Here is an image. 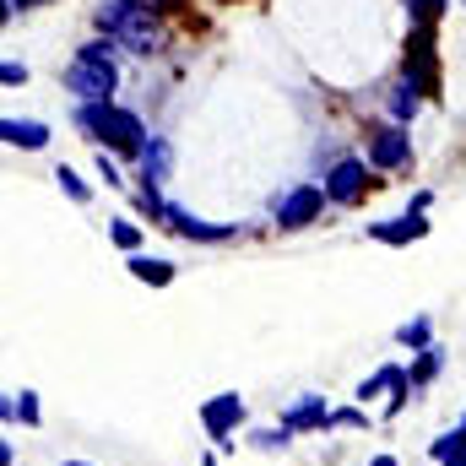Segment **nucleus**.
Instances as JSON below:
<instances>
[{
	"mask_svg": "<svg viewBox=\"0 0 466 466\" xmlns=\"http://www.w3.org/2000/svg\"><path fill=\"white\" fill-rule=\"evenodd\" d=\"M93 22H98V38H109L119 55H157L168 44L163 11L147 0H98Z\"/></svg>",
	"mask_w": 466,
	"mask_h": 466,
	"instance_id": "1",
	"label": "nucleus"
},
{
	"mask_svg": "<svg viewBox=\"0 0 466 466\" xmlns=\"http://www.w3.org/2000/svg\"><path fill=\"white\" fill-rule=\"evenodd\" d=\"M71 125H76L93 147H104V152H115V157H136V152L152 141L147 119L136 115V109H125V104H76V109H71Z\"/></svg>",
	"mask_w": 466,
	"mask_h": 466,
	"instance_id": "2",
	"label": "nucleus"
},
{
	"mask_svg": "<svg viewBox=\"0 0 466 466\" xmlns=\"http://www.w3.org/2000/svg\"><path fill=\"white\" fill-rule=\"evenodd\" d=\"M66 93L76 104H115L119 93V49L109 38H87L66 66Z\"/></svg>",
	"mask_w": 466,
	"mask_h": 466,
	"instance_id": "3",
	"label": "nucleus"
},
{
	"mask_svg": "<svg viewBox=\"0 0 466 466\" xmlns=\"http://www.w3.org/2000/svg\"><path fill=\"white\" fill-rule=\"evenodd\" d=\"M326 207H331V201H326L320 179H299V185H288V190L271 201V223L282 233H299V228H309V223H320Z\"/></svg>",
	"mask_w": 466,
	"mask_h": 466,
	"instance_id": "4",
	"label": "nucleus"
},
{
	"mask_svg": "<svg viewBox=\"0 0 466 466\" xmlns=\"http://www.w3.org/2000/svg\"><path fill=\"white\" fill-rule=\"evenodd\" d=\"M320 190H326V201L331 207H358L363 196H369V157H331L326 163V179H320Z\"/></svg>",
	"mask_w": 466,
	"mask_h": 466,
	"instance_id": "5",
	"label": "nucleus"
},
{
	"mask_svg": "<svg viewBox=\"0 0 466 466\" xmlns=\"http://www.w3.org/2000/svg\"><path fill=\"white\" fill-rule=\"evenodd\" d=\"M238 423H244V396L238 390H223L201 407V429H207V440H218V451H233Z\"/></svg>",
	"mask_w": 466,
	"mask_h": 466,
	"instance_id": "6",
	"label": "nucleus"
},
{
	"mask_svg": "<svg viewBox=\"0 0 466 466\" xmlns=\"http://www.w3.org/2000/svg\"><path fill=\"white\" fill-rule=\"evenodd\" d=\"M407 163H412V136H407V125H380V130H369V168L396 174V168H407Z\"/></svg>",
	"mask_w": 466,
	"mask_h": 466,
	"instance_id": "7",
	"label": "nucleus"
},
{
	"mask_svg": "<svg viewBox=\"0 0 466 466\" xmlns=\"http://www.w3.org/2000/svg\"><path fill=\"white\" fill-rule=\"evenodd\" d=\"M130 163H136L141 190H163V185H168V174H174V141H168V136H152Z\"/></svg>",
	"mask_w": 466,
	"mask_h": 466,
	"instance_id": "8",
	"label": "nucleus"
},
{
	"mask_svg": "<svg viewBox=\"0 0 466 466\" xmlns=\"http://www.w3.org/2000/svg\"><path fill=\"white\" fill-rule=\"evenodd\" d=\"M331 401L326 396H315V390H304V396H293L288 407H282V429L288 434H315V429H331Z\"/></svg>",
	"mask_w": 466,
	"mask_h": 466,
	"instance_id": "9",
	"label": "nucleus"
},
{
	"mask_svg": "<svg viewBox=\"0 0 466 466\" xmlns=\"http://www.w3.org/2000/svg\"><path fill=\"white\" fill-rule=\"evenodd\" d=\"M163 228H174L179 238H196V244H223V238L238 233L233 223H207V218H196V212H185V207H168Z\"/></svg>",
	"mask_w": 466,
	"mask_h": 466,
	"instance_id": "10",
	"label": "nucleus"
},
{
	"mask_svg": "<svg viewBox=\"0 0 466 466\" xmlns=\"http://www.w3.org/2000/svg\"><path fill=\"white\" fill-rule=\"evenodd\" d=\"M423 98H429V93H423L412 76H396L390 93H385V115H390V125H412L418 109H423Z\"/></svg>",
	"mask_w": 466,
	"mask_h": 466,
	"instance_id": "11",
	"label": "nucleus"
},
{
	"mask_svg": "<svg viewBox=\"0 0 466 466\" xmlns=\"http://www.w3.org/2000/svg\"><path fill=\"white\" fill-rule=\"evenodd\" d=\"M0 136H5V147H27V152L49 147V125H44V119H16V115H5V119H0Z\"/></svg>",
	"mask_w": 466,
	"mask_h": 466,
	"instance_id": "12",
	"label": "nucleus"
},
{
	"mask_svg": "<svg viewBox=\"0 0 466 466\" xmlns=\"http://www.w3.org/2000/svg\"><path fill=\"white\" fill-rule=\"evenodd\" d=\"M429 223L423 218H385V223H369V238H380V244H412V238H423Z\"/></svg>",
	"mask_w": 466,
	"mask_h": 466,
	"instance_id": "13",
	"label": "nucleus"
},
{
	"mask_svg": "<svg viewBox=\"0 0 466 466\" xmlns=\"http://www.w3.org/2000/svg\"><path fill=\"white\" fill-rule=\"evenodd\" d=\"M125 266H130L136 282H152V288H168L174 282V260H163V255H130Z\"/></svg>",
	"mask_w": 466,
	"mask_h": 466,
	"instance_id": "14",
	"label": "nucleus"
},
{
	"mask_svg": "<svg viewBox=\"0 0 466 466\" xmlns=\"http://www.w3.org/2000/svg\"><path fill=\"white\" fill-rule=\"evenodd\" d=\"M445 369V348L434 342V348H423V352H412V363H407V380H412V390H423L434 374Z\"/></svg>",
	"mask_w": 466,
	"mask_h": 466,
	"instance_id": "15",
	"label": "nucleus"
},
{
	"mask_svg": "<svg viewBox=\"0 0 466 466\" xmlns=\"http://www.w3.org/2000/svg\"><path fill=\"white\" fill-rule=\"evenodd\" d=\"M5 423L38 429V396H33V390H16V396H5Z\"/></svg>",
	"mask_w": 466,
	"mask_h": 466,
	"instance_id": "16",
	"label": "nucleus"
},
{
	"mask_svg": "<svg viewBox=\"0 0 466 466\" xmlns=\"http://www.w3.org/2000/svg\"><path fill=\"white\" fill-rule=\"evenodd\" d=\"M396 342H401V348H412V352L434 348V326H429V315H418V320H407V326H396Z\"/></svg>",
	"mask_w": 466,
	"mask_h": 466,
	"instance_id": "17",
	"label": "nucleus"
},
{
	"mask_svg": "<svg viewBox=\"0 0 466 466\" xmlns=\"http://www.w3.org/2000/svg\"><path fill=\"white\" fill-rule=\"evenodd\" d=\"M55 185H60V190H66V196H71L76 207H87V201H93V190H87V179H82V174H76L71 163H60V168H55Z\"/></svg>",
	"mask_w": 466,
	"mask_h": 466,
	"instance_id": "18",
	"label": "nucleus"
},
{
	"mask_svg": "<svg viewBox=\"0 0 466 466\" xmlns=\"http://www.w3.org/2000/svg\"><path fill=\"white\" fill-rule=\"evenodd\" d=\"M109 244L125 249V255H141V228H136L130 218H115V223H109Z\"/></svg>",
	"mask_w": 466,
	"mask_h": 466,
	"instance_id": "19",
	"label": "nucleus"
},
{
	"mask_svg": "<svg viewBox=\"0 0 466 466\" xmlns=\"http://www.w3.org/2000/svg\"><path fill=\"white\" fill-rule=\"evenodd\" d=\"M249 445H255V451H266V456H277V451H288V445H293V434L277 423V429H255V434H249Z\"/></svg>",
	"mask_w": 466,
	"mask_h": 466,
	"instance_id": "20",
	"label": "nucleus"
},
{
	"mask_svg": "<svg viewBox=\"0 0 466 466\" xmlns=\"http://www.w3.org/2000/svg\"><path fill=\"white\" fill-rule=\"evenodd\" d=\"M407 5V16H412V27H429L440 11H445V0H401Z\"/></svg>",
	"mask_w": 466,
	"mask_h": 466,
	"instance_id": "21",
	"label": "nucleus"
},
{
	"mask_svg": "<svg viewBox=\"0 0 466 466\" xmlns=\"http://www.w3.org/2000/svg\"><path fill=\"white\" fill-rule=\"evenodd\" d=\"M331 429H369V412L363 407H337L331 412Z\"/></svg>",
	"mask_w": 466,
	"mask_h": 466,
	"instance_id": "22",
	"label": "nucleus"
},
{
	"mask_svg": "<svg viewBox=\"0 0 466 466\" xmlns=\"http://www.w3.org/2000/svg\"><path fill=\"white\" fill-rule=\"evenodd\" d=\"M98 174H104V179H109L115 190H125V168H119L115 152H104V147H98Z\"/></svg>",
	"mask_w": 466,
	"mask_h": 466,
	"instance_id": "23",
	"label": "nucleus"
},
{
	"mask_svg": "<svg viewBox=\"0 0 466 466\" xmlns=\"http://www.w3.org/2000/svg\"><path fill=\"white\" fill-rule=\"evenodd\" d=\"M0 82H5V87H22V82H27V66H22V60H5V66H0Z\"/></svg>",
	"mask_w": 466,
	"mask_h": 466,
	"instance_id": "24",
	"label": "nucleus"
},
{
	"mask_svg": "<svg viewBox=\"0 0 466 466\" xmlns=\"http://www.w3.org/2000/svg\"><path fill=\"white\" fill-rule=\"evenodd\" d=\"M33 5H44V0H0V16H5V22H11V16H16V11H33Z\"/></svg>",
	"mask_w": 466,
	"mask_h": 466,
	"instance_id": "25",
	"label": "nucleus"
},
{
	"mask_svg": "<svg viewBox=\"0 0 466 466\" xmlns=\"http://www.w3.org/2000/svg\"><path fill=\"white\" fill-rule=\"evenodd\" d=\"M147 5H157V11H179L185 0H147Z\"/></svg>",
	"mask_w": 466,
	"mask_h": 466,
	"instance_id": "26",
	"label": "nucleus"
},
{
	"mask_svg": "<svg viewBox=\"0 0 466 466\" xmlns=\"http://www.w3.org/2000/svg\"><path fill=\"white\" fill-rule=\"evenodd\" d=\"M369 466H396V456H374Z\"/></svg>",
	"mask_w": 466,
	"mask_h": 466,
	"instance_id": "27",
	"label": "nucleus"
},
{
	"mask_svg": "<svg viewBox=\"0 0 466 466\" xmlns=\"http://www.w3.org/2000/svg\"><path fill=\"white\" fill-rule=\"evenodd\" d=\"M201 466H218V456H201Z\"/></svg>",
	"mask_w": 466,
	"mask_h": 466,
	"instance_id": "28",
	"label": "nucleus"
},
{
	"mask_svg": "<svg viewBox=\"0 0 466 466\" xmlns=\"http://www.w3.org/2000/svg\"><path fill=\"white\" fill-rule=\"evenodd\" d=\"M60 466H93V461H60Z\"/></svg>",
	"mask_w": 466,
	"mask_h": 466,
	"instance_id": "29",
	"label": "nucleus"
},
{
	"mask_svg": "<svg viewBox=\"0 0 466 466\" xmlns=\"http://www.w3.org/2000/svg\"><path fill=\"white\" fill-rule=\"evenodd\" d=\"M461 429H466V412H461Z\"/></svg>",
	"mask_w": 466,
	"mask_h": 466,
	"instance_id": "30",
	"label": "nucleus"
},
{
	"mask_svg": "<svg viewBox=\"0 0 466 466\" xmlns=\"http://www.w3.org/2000/svg\"><path fill=\"white\" fill-rule=\"evenodd\" d=\"M461 5H466V0H461Z\"/></svg>",
	"mask_w": 466,
	"mask_h": 466,
	"instance_id": "31",
	"label": "nucleus"
},
{
	"mask_svg": "<svg viewBox=\"0 0 466 466\" xmlns=\"http://www.w3.org/2000/svg\"><path fill=\"white\" fill-rule=\"evenodd\" d=\"M461 466H466V461H461Z\"/></svg>",
	"mask_w": 466,
	"mask_h": 466,
	"instance_id": "32",
	"label": "nucleus"
}]
</instances>
